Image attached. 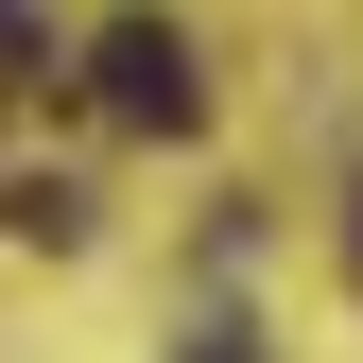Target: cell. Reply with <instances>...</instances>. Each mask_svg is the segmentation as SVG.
Segmentation results:
<instances>
[{
  "label": "cell",
  "mask_w": 363,
  "mask_h": 363,
  "mask_svg": "<svg viewBox=\"0 0 363 363\" xmlns=\"http://www.w3.org/2000/svg\"><path fill=\"white\" fill-rule=\"evenodd\" d=\"M86 104H104L121 139H191V121H208V69H191V35H173V18H104Z\"/></svg>",
  "instance_id": "obj_1"
},
{
  "label": "cell",
  "mask_w": 363,
  "mask_h": 363,
  "mask_svg": "<svg viewBox=\"0 0 363 363\" xmlns=\"http://www.w3.org/2000/svg\"><path fill=\"white\" fill-rule=\"evenodd\" d=\"M0 225H18V242H86V191H69V173H18Z\"/></svg>",
  "instance_id": "obj_2"
},
{
  "label": "cell",
  "mask_w": 363,
  "mask_h": 363,
  "mask_svg": "<svg viewBox=\"0 0 363 363\" xmlns=\"http://www.w3.org/2000/svg\"><path fill=\"white\" fill-rule=\"evenodd\" d=\"M52 69V18H35V0H0V86H35Z\"/></svg>",
  "instance_id": "obj_3"
},
{
  "label": "cell",
  "mask_w": 363,
  "mask_h": 363,
  "mask_svg": "<svg viewBox=\"0 0 363 363\" xmlns=\"http://www.w3.org/2000/svg\"><path fill=\"white\" fill-rule=\"evenodd\" d=\"M191 363H259V346H242V329H208V346H191Z\"/></svg>",
  "instance_id": "obj_4"
},
{
  "label": "cell",
  "mask_w": 363,
  "mask_h": 363,
  "mask_svg": "<svg viewBox=\"0 0 363 363\" xmlns=\"http://www.w3.org/2000/svg\"><path fill=\"white\" fill-rule=\"evenodd\" d=\"M346 277H363V191H346Z\"/></svg>",
  "instance_id": "obj_5"
}]
</instances>
